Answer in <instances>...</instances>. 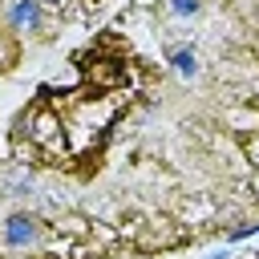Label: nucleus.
Here are the masks:
<instances>
[{
	"label": "nucleus",
	"instance_id": "f03ea898",
	"mask_svg": "<svg viewBox=\"0 0 259 259\" xmlns=\"http://www.w3.org/2000/svg\"><path fill=\"white\" fill-rule=\"evenodd\" d=\"M12 20H16V24H36V4H32V0H20V4L12 8Z\"/></svg>",
	"mask_w": 259,
	"mask_h": 259
},
{
	"label": "nucleus",
	"instance_id": "f257e3e1",
	"mask_svg": "<svg viewBox=\"0 0 259 259\" xmlns=\"http://www.w3.org/2000/svg\"><path fill=\"white\" fill-rule=\"evenodd\" d=\"M32 235H36V231H32V223H28L24 214H12V219H8V231H4V239H8L12 247H24V243H32Z\"/></svg>",
	"mask_w": 259,
	"mask_h": 259
},
{
	"label": "nucleus",
	"instance_id": "20e7f679",
	"mask_svg": "<svg viewBox=\"0 0 259 259\" xmlns=\"http://www.w3.org/2000/svg\"><path fill=\"white\" fill-rule=\"evenodd\" d=\"M174 61H178V69H182V73H194V57H190V53H178Z\"/></svg>",
	"mask_w": 259,
	"mask_h": 259
},
{
	"label": "nucleus",
	"instance_id": "7ed1b4c3",
	"mask_svg": "<svg viewBox=\"0 0 259 259\" xmlns=\"http://www.w3.org/2000/svg\"><path fill=\"white\" fill-rule=\"evenodd\" d=\"M170 8L186 16V12H198V0H170Z\"/></svg>",
	"mask_w": 259,
	"mask_h": 259
},
{
	"label": "nucleus",
	"instance_id": "39448f33",
	"mask_svg": "<svg viewBox=\"0 0 259 259\" xmlns=\"http://www.w3.org/2000/svg\"><path fill=\"white\" fill-rule=\"evenodd\" d=\"M49 4H61V0H49Z\"/></svg>",
	"mask_w": 259,
	"mask_h": 259
}]
</instances>
